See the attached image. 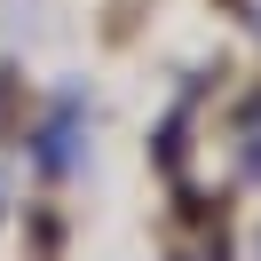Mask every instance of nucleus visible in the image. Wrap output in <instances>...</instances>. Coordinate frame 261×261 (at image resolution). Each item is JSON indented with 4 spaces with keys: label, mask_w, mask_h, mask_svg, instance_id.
<instances>
[{
    "label": "nucleus",
    "mask_w": 261,
    "mask_h": 261,
    "mask_svg": "<svg viewBox=\"0 0 261 261\" xmlns=\"http://www.w3.org/2000/svg\"><path fill=\"white\" fill-rule=\"evenodd\" d=\"M229 8H245V0H229Z\"/></svg>",
    "instance_id": "7ed1b4c3"
},
{
    "label": "nucleus",
    "mask_w": 261,
    "mask_h": 261,
    "mask_svg": "<svg viewBox=\"0 0 261 261\" xmlns=\"http://www.w3.org/2000/svg\"><path fill=\"white\" fill-rule=\"evenodd\" d=\"M32 159H40V174H71V159H80V103H64V111L40 127Z\"/></svg>",
    "instance_id": "f257e3e1"
},
{
    "label": "nucleus",
    "mask_w": 261,
    "mask_h": 261,
    "mask_svg": "<svg viewBox=\"0 0 261 261\" xmlns=\"http://www.w3.org/2000/svg\"><path fill=\"white\" fill-rule=\"evenodd\" d=\"M238 174H245V182H261V95L238 111Z\"/></svg>",
    "instance_id": "f03ea898"
}]
</instances>
